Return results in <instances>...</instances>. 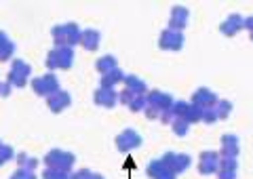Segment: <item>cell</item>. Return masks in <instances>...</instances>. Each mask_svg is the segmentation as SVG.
Segmentation results:
<instances>
[{
    "label": "cell",
    "instance_id": "cell-1",
    "mask_svg": "<svg viewBox=\"0 0 253 179\" xmlns=\"http://www.w3.org/2000/svg\"><path fill=\"white\" fill-rule=\"evenodd\" d=\"M46 66H49L51 70H68L70 66H72V49L70 46H57L55 51H51L49 59H46Z\"/></svg>",
    "mask_w": 253,
    "mask_h": 179
},
{
    "label": "cell",
    "instance_id": "cell-2",
    "mask_svg": "<svg viewBox=\"0 0 253 179\" xmlns=\"http://www.w3.org/2000/svg\"><path fill=\"white\" fill-rule=\"evenodd\" d=\"M44 162L49 165V169H59V171H66L68 173L74 165V156L68 154V152H61V150H51L49 154H46Z\"/></svg>",
    "mask_w": 253,
    "mask_h": 179
},
{
    "label": "cell",
    "instance_id": "cell-3",
    "mask_svg": "<svg viewBox=\"0 0 253 179\" xmlns=\"http://www.w3.org/2000/svg\"><path fill=\"white\" fill-rule=\"evenodd\" d=\"M219 154L217 152H211V150H205L199 158V173L201 175H213L217 173L219 169Z\"/></svg>",
    "mask_w": 253,
    "mask_h": 179
},
{
    "label": "cell",
    "instance_id": "cell-4",
    "mask_svg": "<svg viewBox=\"0 0 253 179\" xmlns=\"http://www.w3.org/2000/svg\"><path fill=\"white\" fill-rule=\"evenodd\" d=\"M239 154H241L239 137L232 135V133H228V135L221 137V150H219L221 158H239Z\"/></svg>",
    "mask_w": 253,
    "mask_h": 179
},
{
    "label": "cell",
    "instance_id": "cell-5",
    "mask_svg": "<svg viewBox=\"0 0 253 179\" xmlns=\"http://www.w3.org/2000/svg\"><path fill=\"white\" fill-rule=\"evenodd\" d=\"M139 143H141V137H139L133 129H126V131H123V133L116 137V147H118L121 152H131V150H135Z\"/></svg>",
    "mask_w": 253,
    "mask_h": 179
},
{
    "label": "cell",
    "instance_id": "cell-6",
    "mask_svg": "<svg viewBox=\"0 0 253 179\" xmlns=\"http://www.w3.org/2000/svg\"><path fill=\"white\" fill-rule=\"evenodd\" d=\"M158 44H161V49L167 51H179L181 44H184V34L177 32V30H165Z\"/></svg>",
    "mask_w": 253,
    "mask_h": 179
},
{
    "label": "cell",
    "instance_id": "cell-7",
    "mask_svg": "<svg viewBox=\"0 0 253 179\" xmlns=\"http://www.w3.org/2000/svg\"><path fill=\"white\" fill-rule=\"evenodd\" d=\"M217 101H219L217 95L213 91H209V89H199L192 95V106L201 107V110H211V107H215Z\"/></svg>",
    "mask_w": 253,
    "mask_h": 179
},
{
    "label": "cell",
    "instance_id": "cell-8",
    "mask_svg": "<svg viewBox=\"0 0 253 179\" xmlns=\"http://www.w3.org/2000/svg\"><path fill=\"white\" fill-rule=\"evenodd\" d=\"M34 91L38 95H44V97H51L53 93L59 91V84L55 80L53 74H46V76H41V78L34 80Z\"/></svg>",
    "mask_w": 253,
    "mask_h": 179
},
{
    "label": "cell",
    "instance_id": "cell-9",
    "mask_svg": "<svg viewBox=\"0 0 253 179\" xmlns=\"http://www.w3.org/2000/svg\"><path fill=\"white\" fill-rule=\"evenodd\" d=\"M148 99V106H152L156 107L158 112H167L173 107V97L169 95V93H161V91H152V93H148L146 95Z\"/></svg>",
    "mask_w": 253,
    "mask_h": 179
},
{
    "label": "cell",
    "instance_id": "cell-10",
    "mask_svg": "<svg viewBox=\"0 0 253 179\" xmlns=\"http://www.w3.org/2000/svg\"><path fill=\"white\" fill-rule=\"evenodd\" d=\"M219 30H221V34H224V36H236L241 30H245V17H243V15H239V13H234L224 23H221Z\"/></svg>",
    "mask_w": 253,
    "mask_h": 179
},
{
    "label": "cell",
    "instance_id": "cell-11",
    "mask_svg": "<svg viewBox=\"0 0 253 179\" xmlns=\"http://www.w3.org/2000/svg\"><path fill=\"white\" fill-rule=\"evenodd\" d=\"M215 175L219 179H236V175H239V162H236V158H219V169Z\"/></svg>",
    "mask_w": 253,
    "mask_h": 179
},
{
    "label": "cell",
    "instance_id": "cell-12",
    "mask_svg": "<svg viewBox=\"0 0 253 179\" xmlns=\"http://www.w3.org/2000/svg\"><path fill=\"white\" fill-rule=\"evenodd\" d=\"M93 99H95V104L101 106V107H112L118 101V93L114 89H97Z\"/></svg>",
    "mask_w": 253,
    "mask_h": 179
},
{
    "label": "cell",
    "instance_id": "cell-13",
    "mask_svg": "<svg viewBox=\"0 0 253 179\" xmlns=\"http://www.w3.org/2000/svg\"><path fill=\"white\" fill-rule=\"evenodd\" d=\"M186 23H188V9H184V6H175V9L171 11V30L181 32V30L186 28Z\"/></svg>",
    "mask_w": 253,
    "mask_h": 179
},
{
    "label": "cell",
    "instance_id": "cell-14",
    "mask_svg": "<svg viewBox=\"0 0 253 179\" xmlns=\"http://www.w3.org/2000/svg\"><path fill=\"white\" fill-rule=\"evenodd\" d=\"M68 106H70V95L66 91H57L49 97V107L53 112H61V110H66Z\"/></svg>",
    "mask_w": 253,
    "mask_h": 179
},
{
    "label": "cell",
    "instance_id": "cell-15",
    "mask_svg": "<svg viewBox=\"0 0 253 179\" xmlns=\"http://www.w3.org/2000/svg\"><path fill=\"white\" fill-rule=\"evenodd\" d=\"M125 89L131 91L133 95H146V82L137 76H125Z\"/></svg>",
    "mask_w": 253,
    "mask_h": 179
},
{
    "label": "cell",
    "instance_id": "cell-16",
    "mask_svg": "<svg viewBox=\"0 0 253 179\" xmlns=\"http://www.w3.org/2000/svg\"><path fill=\"white\" fill-rule=\"evenodd\" d=\"M123 80H125V76H123L121 70L116 68V70H112V72L101 76V89H114V84L123 82Z\"/></svg>",
    "mask_w": 253,
    "mask_h": 179
},
{
    "label": "cell",
    "instance_id": "cell-17",
    "mask_svg": "<svg viewBox=\"0 0 253 179\" xmlns=\"http://www.w3.org/2000/svg\"><path fill=\"white\" fill-rule=\"evenodd\" d=\"M81 44L86 51H95L99 46V32H95V30H86V32H83Z\"/></svg>",
    "mask_w": 253,
    "mask_h": 179
},
{
    "label": "cell",
    "instance_id": "cell-18",
    "mask_svg": "<svg viewBox=\"0 0 253 179\" xmlns=\"http://www.w3.org/2000/svg\"><path fill=\"white\" fill-rule=\"evenodd\" d=\"M95 68H97V72L104 76L108 72H112V70H116V59L112 55H104V57L97 61V66H95Z\"/></svg>",
    "mask_w": 253,
    "mask_h": 179
},
{
    "label": "cell",
    "instance_id": "cell-19",
    "mask_svg": "<svg viewBox=\"0 0 253 179\" xmlns=\"http://www.w3.org/2000/svg\"><path fill=\"white\" fill-rule=\"evenodd\" d=\"M215 112H217V118L224 120V118H228V116H230L232 104H230V101H226V99H219L217 104H215Z\"/></svg>",
    "mask_w": 253,
    "mask_h": 179
},
{
    "label": "cell",
    "instance_id": "cell-20",
    "mask_svg": "<svg viewBox=\"0 0 253 179\" xmlns=\"http://www.w3.org/2000/svg\"><path fill=\"white\" fill-rule=\"evenodd\" d=\"M171 127H173V133L179 135V137H184L188 133V129H190V124L184 120V118H175L171 122Z\"/></svg>",
    "mask_w": 253,
    "mask_h": 179
},
{
    "label": "cell",
    "instance_id": "cell-21",
    "mask_svg": "<svg viewBox=\"0 0 253 179\" xmlns=\"http://www.w3.org/2000/svg\"><path fill=\"white\" fill-rule=\"evenodd\" d=\"M129 107L133 112H144L146 107H148V99H146V95H135L133 97V101L129 104Z\"/></svg>",
    "mask_w": 253,
    "mask_h": 179
},
{
    "label": "cell",
    "instance_id": "cell-22",
    "mask_svg": "<svg viewBox=\"0 0 253 179\" xmlns=\"http://www.w3.org/2000/svg\"><path fill=\"white\" fill-rule=\"evenodd\" d=\"M42 179H70V175L66 171H59V169H46Z\"/></svg>",
    "mask_w": 253,
    "mask_h": 179
},
{
    "label": "cell",
    "instance_id": "cell-23",
    "mask_svg": "<svg viewBox=\"0 0 253 179\" xmlns=\"http://www.w3.org/2000/svg\"><path fill=\"white\" fill-rule=\"evenodd\" d=\"M217 112H215V107H211V110H203V122H207V124H213V122H217Z\"/></svg>",
    "mask_w": 253,
    "mask_h": 179
},
{
    "label": "cell",
    "instance_id": "cell-24",
    "mask_svg": "<svg viewBox=\"0 0 253 179\" xmlns=\"http://www.w3.org/2000/svg\"><path fill=\"white\" fill-rule=\"evenodd\" d=\"M89 175H91V171H86V169H83V171H76V173L70 177V179H89Z\"/></svg>",
    "mask_w": 253,
    "mask_h": 179
},
{
    "label": "cell",
    "instance_id": "cell-25",
    "mask_svg": "<svg viewBox=\"0 0 253 179\" xmlns=\"http://www.w3.org/2000/svg\"><path fill=\"white\" fill-rule=\"evenodd\" d=\"M13 179H36V177H34V175H32V171H23V169H21V171H19V173H17V175H15Z\"/></svg>",
    "mask_w": 253,
    "mask_h": 179
},
{
    "label": "cell",
    "instance_id": "cell-26",
    "mask_svg": "<svg viewBox=\"0 0 253 179\" xmlns=\"http://www.w3.org/2000/svg\"><path fill=\"white\" fill-rule=\"evenodd\" d=\"M245 30H247V32H253V15L245 19Z\"/></svg>",
    "mask_w": 253,
    "mask_h": 179
},
{
    "label": "cell",
    "instance_id": "cell-27",
    "mask_svg": "<svg viewBox=\"0 0 253 179\" xmlns=\"http://www.w3.org/2000/svg\"><path fill=\"white\" fill-rule=\"evenodd\" d=\"M89 179H104V177H101L99 173H91V175H89Z\"/></svg>",
    "mask_w": 253,
    "mask_h": 179
},
{
    "label": "cell",
    "instance_id": "cell-28",
    "mask_svg": "<svg viewBox=\"0 0 253 179\" xmlns=\"http://www.w3.org/2000/svg\"><path fill=\"white\" fill-rule=\"evenodd\" d=\"M249 38H251V42H253V32H249Z\"/></svg>",
    "mask_w": 253,
    "mask_h": 179
}]
</instances>
